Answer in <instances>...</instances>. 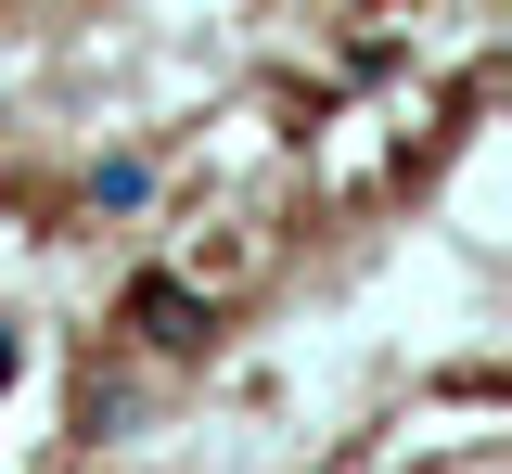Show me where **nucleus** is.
Listing matches in <instances>:
<instances>
[{"instance_id": "nucleus-1", "label": "nucleus", "mask_w": 512, "mask_h": 474, "mask_svg": "<svg viewBox=\"0 0 512 474\" xmlns=\"http://www.w3.org/2000/svg\"><path fill=\"white\" fill-rule=\"evenodd\" d=\"M128 334L154 346V359H192V346L218 334V308H205L192 282H167V270H154V282H128Z\"/></svg>"}, {"instance_id": "nucleus-2", "label": "nucleus", "mask_w": 512, "mask_h": 474, "mask_svg": "<svg viewBox=\"0 0 512 474\" xmlns=\"http://www.w3.org/2000/svg\"><path fill=\"white\" fill-rule=\"evenodd\" d=\"M116 423H141V385H103V372H90V385H77V436H116Z\"/></svg>"}, {"instance_id": "nucleus-3", "label": "nucleus", "mask_w": 512, "mask_h": 474, "mask_svg": "<svg viewBox=\"0 0 512 474\" xmlns=\"http://www.w3.org/2000/svg\"><path fill=\"white\" fill-rule=\"evenodd\" d=\"M0 385H13V334H0Z\"/></svg>"}]
</instances>
